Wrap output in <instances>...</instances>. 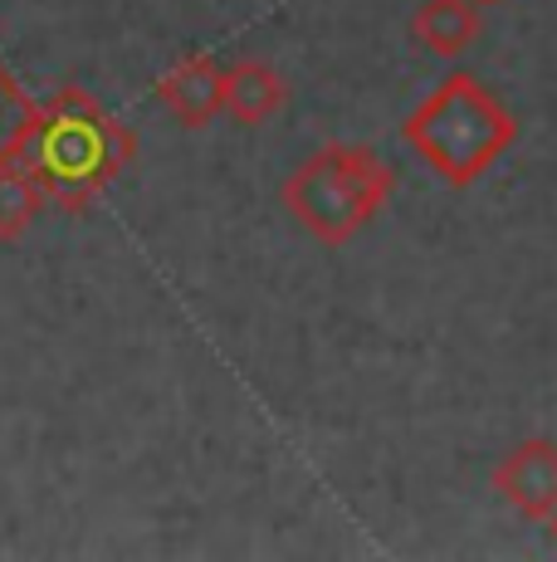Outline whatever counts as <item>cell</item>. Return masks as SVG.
<instances>
[{
	"instance_id": "1",
	"label": "cell",
	"mask_w": 557,
	"mask_h": 562,
	"mask_svg": "<svg viewBox=\"0 0 557 562\" xmlns=\"http://www.w3.org/2000/svg\"><path fill=\"white\" fill-rule=\"evenodd\" d=\"M133 157L137 133L79 83H64L45 103H35L25 143L15 153V161L39 181L49 205H59L64 215L89 211L133 167Z\"/></svg>"
},
{
	"instance_id": "2",
	"label": "cell",
	"mask_w": 557,
	"mask_h": 562,
	"mask_svg": "<svg viewBox=\"0 0 557 562\" xmlns=\"http://www.w3.org/2000/svg\"><path fill=\"white\" fill-rule=\"evenodd\" d=\"M401 137L445 187L465 191L519 143V117L503 108L475 74L455 69L406 113Z\"/></svg>"
},
{
	"instance_id": "3",
	"label": "cell",
	"mask_w": 557,
	"mask_h": 562,
	"mask_svg": "<svg viewBox=\"0 0 557 562\" xmlns=\"http://www.w3.org/2000/svg\"><path fill=\"white\" fill-rule=\"evenodd\" d=\"M391 191H396V171L372 147L323 143L314 157L288 171L278 196H284V211L318 245L338 250L362 225L377 221V211L391 201Z\"/></svg>"
},
{
	"instance_id": "4",
	"label": "cell",
	"mask_w": 557,
	"mask_h": 562,
	"mask_svg": "<svg viewBox=\"0 0 557 562\" xmlns=\"http://www.w3.org/2000/svg\"><path fill=\"white\" fill-rule=\"evenodd\" d=\"M489 484H495V494L513 514L533 518V524H548L557 514V440H548V436L519 440V446L495 464Z\"/></svg>"
},
{
	"instance_id": "5",
	"label": "cell",
	"mask_w": 557,
	"mask_h": 562,
	"mask_svg": "<svg viewBox=\"0 0 557 562\" xmlns=\"http://www.w3.org/2000/svg\"><path fill=\"white\" fill-rule=\"evenodd\" d=\"M157 103L181 127H211L225 113V69L211 54H191L157 79Z\"/></svg>"
},
{
	"instance_id": "6",
	"label": "cell",
	"mask_w": 557,
	"mask_h": 562,
	"mask_svg": "<svg viewBox=\"0 0 557 562\" xmlns=\"http://www.w3.org/2000/svg\"><path fill=\"white\" fill-rule=\"evenodd\" d=\"M288 103V83L274 64L264 59H235L225 69V113L240 127H264L270 117L284 113Z\"/></svg>"
},
{
	"instance_id": "7",
	"label": "cell",
	"mask_w": 557,
	"mask_h": 562,
	"mask_svg": "<svg viewBox=\"0 0 557 562\" xmlns=\"http://www.w3.org/2000/svg\"><path fill=\"white\" fill-rule=\"evenodd\" d=\"M479 0H421L411 15V40L421 49L441 54V59H455L479 40L485 20H479Z\"/></svg>"
},
{
	"instance_id": "8",
	"label": "cell",
	"mask_w": 557,
	"mask_h": 562,
	"mask_svg": "<svg viewBox=\"0 0 557 562\" xmlns=\"http://www.w3.org/2000/svg\"><path fill=\"white\" fill-rule=\"evenodd\" d=\"M49 196L20 161H0V240H20L45 215Z\"/></svg>"
},
{
	"instance_id": "9",
	"label": "cell",
	"mask_w": 557,
	"mask_h": 562,
	"mask_svg": "<svg viewBox=\"0 0 557 562\" xmlns=\"http://www.w3.org/2000/svg\"><path fill=\"white\" fill-rule=\"evenodd\" d=\"M30 117H35V103L25 99V89L15 83V74L0 64V161H15L20 143H25Z\"/></svg>"
},
{
	"instance_id": "10",
	"label": "cell",
	"mask_w": 557,
	"mask_h": 562,
	"mask_svg": "<svg viewBox=\"0 0 557 562\" xmlns=\"http://www.w3.org/2000/svg\"><path fill=\"white\" fill-rule=\"evenodd\" d=\"M548 533H553V543H557V514L548 518Z\"/></svg>"
},
{
	"instance_id": "11",
	"label": "cell",
	"mask_w": 557,
	"mask_h": 562,
	"mask_svg": "<svg viewBox=\"0 0 557 562\" xmlns=\"http://www.w3.org/2000/svg\"><path fill=\"white\" fill-rule=\"evenodd\" d=\"M479 5H499V0H479Z\"/></svg>"
}]
</instances>
